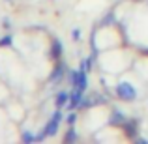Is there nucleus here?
<instances>
[{
    "label": "nucleus",
    "instance_id": "nucleus-6",
    "mask_svg": "<svg viewBox=\"0 0 148 144\" xmlns=\"http://www.w3.org/2000/svg\"><path fill=\"white\" fill-rule=\"evenodd\" d=\"M62 53H64V47H62L60 40H53L51 41V58L53 60H60Z\"/></svg>",
    "mask_w": 148,
    "mask_h": 144
},
{
    "label": "nucleus",
    "instance_id": "nucleus-13",
    "mask_svg": "<svg viewBox=\"0 0 148 144\" xmlns=\"http://www.w3.org/2000/svg\"><path fill=\"white\" fill-rule=\"evenodd\" d=\"M77 118H79V116H77V112H69V114L66 116V122H68V126H73V124L77 122Z\"/></svg>",
    "mask_w": 148,
    "mask_h": 144
},
{
    "label": "nucleus",
    "instance_id": "nucleus-2",
    "mask_svg": "<svg viewBox=\"0 0 148 144\" xmlns=\"http://www.w3.org/2000/svg\"><path fill=\"white\" fill-rule=\"evenodd\" d=\"M114 92H116V96H118L122 101H133V99H137V90H135V86H133V84H130V83H118L114 86Z\"/></svg>",
    "mask_w": 148,
    "mask_h": 144
},
{
    "label": "nucleus",
    "instance_id": "nucleus-3",
    "mask_svg": "<svg viewBox=\"0 0 148 144\" xmlns=\"http://www.w3.org/2000/svg\"><path fill=\"white\" fill-rule=\"evenodd\" d=\"M62 118H64V112H62L60 109L53 112V118H51L49 122L45 124V127H43V131H45V135H47V137H54V135L58 133V126H60Z\"/></svg>",
    "mask_w": 148,
    "mask_h": 144
},
{
    "label": "nucleus",
    "instance_id": "nucleus-5",
    "mask_svg": "<svg viewBox=\"0 0 148 144\" xmlns=\"http://www.w3.org/2000/svg\"><path fill=\"white\" fill-rule=\"evenodd\" d=\"M64 73H68V68H66L62 62L56 60V64H54V68L51 69V83H58V81H62V77H64Z\"/></svg>",
    "mask_w": 148,
    "mask_h": 144
},
{
    "label": "nucleus",
    "instance_id": "nucleus-1",
    "mask_svg": "<svg viewBox=\"0 0 148 144\" xmlns=\"http://www.w3.org/2000/svg\"><path fill=\"white\" fill-rule=\"evenodd\" d=\"M88 71H84V69H77V71H73V69H68V81L69 84H71L73 88H79V90L86 92L88 88Z\"/></svg>",
    "mask_w": 148,
    "mask_h": 144
},
{
    "label": "nucleus",
    "instance_id": "nucleus-14",
    "mask_svg": "<svg viewBox=\"0 0 148 144\" xmlns=\"http://www.w3.org/2000/svg\"><path fill=\"white\" fill-rule=\"evenodd\" d=\"M71 38H73V41H81V30L75 28V30L71 32Z\"/></svg>",
    "mask_w": 148,
    "mask_h": 144
},
{
    "label": "nucleus",
    "instance_id": "nucleus-7",
    "mask_svg": "<svg viewBox=\"0 0 148 144\" xmlns=\"http://www.w3.org/2000/svg\"><path fill=\"white\" fill-rule=\"evenodd\" d=\"M109 122H111V126H124V124L127 122V118L124 116L122 111H112V112H111V118H109Z\"/></svg>",
    "mask_w": 148,
    "mask_h": 144
},
{
    "label": "nucleus",
    "instance_id": "nucleus-9",
    "mask_svg": "<svg viewBox=\"0 0 148 144\" xmlns=\"http://www.w3.org/2000/svg\"><path fill=\"white\" fill-rule=\"evenodd\" d=\"M79 141V135H77L75 127L69 126V129H66V135H64V142L66 144H71V142H77Z\"/></svg>",
    "mask_w": 148,
    "mask_h": 144
},
{
    "label": "nucleus",
    "instance_id": "nucleus-10",
    "mask_svg": "<svg viewBox=\"0 0 148 144\" xmlns=\"http://www.w3.org/2000/svg\"><path fill=\"white\" fill-rule=\"evenodd\" d=\"M122 127H124V131H126L127 137H135V135H137V124H135L133 120H127Z\"/></svg>",
    "mask_w": 148,
    "mask_h": 144
},
{
    "label": "nucleus",
    "instance_id": "nucleus-11",
    "mask_svg": "<svg viewBox=\"0 0 148 144\" xmlns=\"http://www.w3.org/2000/svg\"><path fill=\"white\" fill-rule=\"evenodd\" d=\"M21 141L28 144V142H38V139H36V135L30 133V131H23L21 133Z\"/></svg>",
    "mask_w": 148,
    "mask_h": 144
},
{
    "label": "nucleus",
    "instance_id": "nucleus-4",
    "mask_svg": "<svg viewBox=\"0 0 148 144\" xmlns=\"http://www.w3.org/2000/svg\"><path fill=\"white\" fill-rule=\"evenodd\" d=\"M84 97V92L79 90V88H73V92H69V103H68V109L73 111V109H79L81 101Z\"/></svg>",
    "mask_w": 148,
    "mask_h": 144
},
{
    "label": "nucleus",
    "instance_id": "nucleus-12",
    "mask_svg": "<svg viewBox=\"0 0 148 144\" xmlns=\"http://www.w3.org/2000/svg\"><path fill=\"white\" fill-rule=\"evenodd\" d=\"M11 43H13V38H11L10 34H6V36L0 38V47H10Z\"/></svg>",
    "mask_w": 148,
    "mask_h": 144
},
{
    "label": "nucleus",
    "instance_id": "nucleus-16",
    "mask_svg": "<svg viewBox=\"0 0 148 144\" xmlns=\"http://www.w3.org/2000/svg\"><path fill=\"white\" fill-rule=\"evenodd\" d=\"M6 2H11V0H6Z\"/></svg>",
    "mask_w": 148,
    "mask_h": 144
},
{
    "label": "nucleus",
    "instance_id": "nucleus-15",
    "mask_svg": "<svg viewBox=\"0 0 148 144\" xmlns=\"http://www.w3.org/2000/svg\"><path fill=\"white\" fill-rule=\"evenodd\" d=\"M2 26H4V30H8V28H11V21L8 17H4L2 19Z\"/></svg>",
    "mask_w": 148,
    "mask_h": 144
},
{
    "label": "nucleus",
    "instance_id": "nucleus-8",
    "mask_svg": "<svg viewBox=\"0 0 148 144\" xmlns=\"http://www.w3.org/2000/svg\"><path fill=\"white\" fill-rule=\"evenodd\" d=\"M69 103V92L62 90L56 94V99H54V105H56V109H64L66 105Z\"/></svg>",
    "mask_w": 148,
    "mask_h": 144
}]
</instances>
